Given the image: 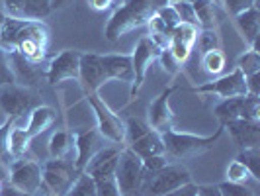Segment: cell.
<instances>
[{"label": "cell", "instance_id": "19", "mask_svg": "<svg viewBox=\"0 0 260 196\" xmlns=\"http://www.w3.org/2000/svg\"><path fill=\"white\" fill-rule=\"evenodd\" d=\"M192 8H194L198 27L202 30H217V26L227 16L225 6L219 0H194Z\"/></svg>", "mask_w": 260, "mask_h": 196}, {"label": "cell", "instance_id": "11", "mask_svg": "<svg viewBox=\"0 0 260 196\" xmlns=\"http://www.w3.org/2000/svg\"><path fill=\"white\" fill-rule=\"evenodd\" d=\"M196 94H217L219 98H235V96H245L247 92V82H245V75L235 69L233 73L229 75H223V77L215 78V80H209L204 82L200 87L192 89Z\"/></svg>", "mask_w": 260, "mask_h": 196}, {"label": "cell", "instance_id": "47", "mask_svg": "<svg viewBox=\"0 0 260 196\" xmlns=\"http://www.w3.org/2000/svg\"><path fill=\"white\" fill-rule=\"evenodd\" d=\"M147 24H149V32H151V34H169L170 36V30L165 26V22H162L156 14H153V16L149 18V22H147Z\"/></svg>", "mask_w": 260, "mask_h": 196}, {"label": "cell", "instance_id": "39", "mask_svg": "<svg viewBox=\"0 0 260 196\" xmlns=\"http://www.w3.org/2000/svg\"><path fill=\"white\" fill-rule=\"evenodd\" d=\"M141 163H143V181L147 177H151V175H155L156 171H160L167 163H169V159L165 155H155V157H147V159H141Z\"/></svg>", "mask_w": 260, "mask_h": 196}, {"label": "cell", "instance_id": "55", "mask_svg": "<svg viewBox=\"0 0 260 196\" xmlns=\"http://www.w3.org/2000/svg\"><path fill=\"white\" fill-rule=\"evenodd\" d=\"M172 2H188V4H192L194 0H169V4H172Z\"/></svg>", "mask_w": 260, "mask_h": 196}, {"label": "cell", "instance_id": "4", "mask_svg": "<svg viewBox=\"0 0 260 196\" xmlns=\"http://www.w3.org/2000/svg\"><path fill=\"white\" fill-rule=\"evenodd\" d=\"M38 106H41V98L36 89H27L18 82L0 87V110L8 118L20 120Z\"/></svg>", "mask_w": 260, "mask_h": 196}, {"label": "cell", "instance_id": "17", "mask_svg": "<svg viewBox=\"0 0 260 196\" xmlns=\"http://www.w3.org/2000/svg\"><path fill=\"white\" fill-rule=\"evenodd\" d=\"M75 137V145H77V161H75V169L78 173H82L84 167H86V163L90 161L94 153H98L100 149H102V135H100V131L96 130V128H92V130H84V131H78L73 135Z\"/></svg>", "mask_w": 260, "mask_h": 196}, {"label": "cell", "instance_id": "7", "mask_svg": "<svg viewBox=\"0 0 260 196\" xmlns=\"http://www.w3.org/2000/svg\"><path fill=\"white\" fill-rule=\"evenodd\" d=\"M86 100L90 104L92 112L96 114V120H98V128L96 130L100 131V135L116 145L125 144V126H123V120L117 116L116 112L98 96V92L88 94Z\"/></svg>", "mask_w": 260, "mask_h": 196}, {"label": "cell", "instance_id": "52", "mask_svg": "<svg viewBox=\"0 0 260 196\" xmlns=\"http://www.w3.org/2000/svg\"><path fill=\"white\" fill-rule=\"evenodd\" d=\"M198 196H221V192L217 190V186H200Z\"/></svg>", "mask_w": 260, "mask_h": 196}, {"label": "cell", "instance_id": "41", "mask_svg": "<svg viewBox=\"0 0 260 196\" xmlns=\"http://www.w3.org/2000/svg\"><path fill=\"white\" fill-rule=\"evenodd\" d=\"M223 6H225V12L237 16V14L245 12L248 8L256 6V0H223Z\"/></svg>", "mask_w": 260, "mask_h": 196}, {"label": "cell", "instance_id": "58", "mask_svg": "<svg viewBox=\"0 0 260 196\" xmlns=\"http://www.w3.org/2000/svg\"><path fill=\"white\" fill-rule=\"evenodd\" d=\"M110 2H114V0H110Z\"/></svg>", "mask_w": 260, "mask_h": 196}, {"label": "cell", "instance_id": "26", "mask_svg": "<svg viewBox=\"0 0 260 196\" xmlns=\"http://www.w3.org/2000/svg\"><path fill=\"white\" fill-rule=\"evenodd\" d=\"M73 144H75V137L67 130L53 131L51 139H49V155H51V159H63V157H67Z\"/></svg>", "mask_w": 260, "mask_h": 196}, {"label": "cell", "instance_id": "34", "mask_svg": "<svg viewBox=\"0 0 260 196\" xmlns=\"http://www.w3.org/2000/svg\"><path fill=\"white\" fill-rule=\"evenodd\" d=\"M202 67L209 75H219L223 71V67H225V55L221 53V49L204 53L202 55Z\"/></svg>", "mask_w": 260, "mask_h": 196}, {"label": "cell", "instance_id": "10", "mask_svg": "<svg viewBox=\"0 0 260 196\" xmlns=\"http://www.w3.org/2000/svg\"><path fill=\"white\" fill-rule=\"evenodd\" d=\"M8 181L14 188L36 194L41 188V165L31 159H18L10 163V177Z\"/></svg>", "mask_w": 260, "mask_h": 196}, {"label": "cell", "instance_id": "49", "mask_svg": "<svg viewBox=\"0 0 260 196\" xmlns=\"http://www.w3.org/2000/svg\"><path fill=\"white\" fill-rule=\"evenodd\" d=\"M245 82H247V92L248 94H252V96H258L260 94V73H254V75H248L245 77Z\"/></svg>", "mask_w": 260, "mask_h": 196}, {"label": "cell", "instance_id": "20", "mask_svg": "<svg viewBox=\"0 0 260 196\" xmlns=\"http://www.w3.org/2000/svg\"><path fill=\"white\" fill-rule=\"evenodd\" d=\"M235 18V26L241 32V36L245 38L250 49H256L258 51V36H260V12L256 6L248 8L245 12L237 14Z\"/></svg>", "mask_w": 260, "mask_h": 196}, {"label": "cell", "instance_id": "56", "mask_svg": "<svg viewBox=\"0 0 260 196\" xmlns=\"http://www.w3.org/2000/svg\"><path fill=\"white\" fill-rule=\"evenodd\" d=\"M4 18H6V16H4V12L0 10V27H2V22H4Z\"/></svg>", "mask_w": 260, "mask_h": 196}, {"label": "cell", "instance_id": "23", "mask_svg": "<svg viewBox=\"0 0 260 196\" xmlns=\"http://www.w3.org/2000/svg\"><path fill=\"white\" fill-rule=\"evenodd\" d=\"M27 20H22V18H12V16H6L4 22H2V27H0V49L10 55V53L16 51V45H18V36L20 32L24 30Z\"/></svg>", "mask_w": 260, "mask_h": 196}, {"label": "cell", "instance_id": "57", "mask_svg": "<svg viewBox=\"0 0 260 196\" xmlns=\"http://www.w3.org/2000/svg\"><path fill=\"white\" fill-rule=\"evenodd\" d=\"M0 190H2V183H0Z\"/></svg>", "mask_w": 260, "mask_h": 196}, {"label": "cell", "instance_id": "3", "mask_svg": "<svg viewBox=\"0 0 260 196\" xmlns=\"http://www.w3.org/2000/svg\"><path fill=\"white\" fill-rule=\"evenodd\" d=\"M188 183H192V175L182 163H167L155 175L145 179L139 196H165Z\"/></svg>", "mask_w": 260, "mask_h": 196}, {"label": "cell", "instance_id": "21", "mask_svg": "<svg viewBox=\"0 0 260 196\" xmlns=\"http://www.w3.org/2000/svg\"><path fill=\"white\" fill-rule=\"evenodd\" d=\"M102 67L108 80L116 78L123 82H133V65H131V55H100Z\"/></svg>", "mask_w": 260, "mask_h": 196}, {"label": "cell", "instance_id": "31", "mask_svg": "<svg viewBox=\"0 0 260 196\" xmlns=\"http://www.w3.org/2000/svg\"><path fill=\"white\" fill-rule=\"evenodd\" d=\"M65 196H96L94 179H92L90 175H86V173H80Z\"/></svg>", "mask_w": 260, "mask_h": 196}, {"label": "cell", "instance_id": "30", "mask_svg": "<svg viewBox=\"0 0 260 196\" xmlns=\"http://www.w3.org/2000/svg\"><path fill=\"white\" fill-rule=\"evenodd\" d=\"M237 69H239L245 77L254 75V73H260V53L256 51V49L245 51L237 59Z\"/></svg>", "mask_w": 260, "mask_h": 196}, {"label": "cell", "instance_id": "43", "mask_svg": "<svg viewBox=\"0 0 260 196\" xmlns=\"http://www.w3.org/2000/svg\"><path fill=\"white\" fill-rule=\"evenodd\" d=\"M169 51L172 53V57L182 65V63L188 61V57H190V53H192V47L186 45V43H180V41H170Z\"/></svg>", "mask_w": 260, "mask_h": 196}, {"label": "cell", "instance_id": "42", "mask_svg": "<svg viewBox=\"0 0 260 196\" xmlns=\"http://www.w3.org/2000/svg\"><path fill=\"white\" fill-rule=\"evenodd\" d=\"M172 6H174L176 14H178L180 22H186V24H194V26H198L192 4H188V2H172Z\"/></svg>", "mask_w": 260, "mask_h": 196}, {"label": "cell", "instance_id": "54", "mask_svg": "<svg viewBox=\"0 0 260 196\" xmlns=\"http://www.w3.org/2000/svg\"><path fill=\"white\" fill-rule=\"evenodd\" d=\"M151 4H153V8H160V6H165V4H169V0H151Z\"/></svg>", "mask_w": 260, "mask_h": 196}, {"label": "cell", "instance_id": "6", "mask_svg": "<svg viewBox=\"0 0 260 196\" xmlns=\"http://www.w3.org/2000/svg\"><path fill=\"white\" fill-rule=\"evenodd\" d=\"M80 175L75 169V163L63 159H51L41 167V184L49 190L51 196H65L73 183Z\"/></svg>", "mask_w": 260, "mask_h": 196}, {"label": "cell", "instance_id": "14", "mask_svg": "<svg viewBox=\"0 0 260 196\" xmlns=\"http://www.w3.org/2000/svg\"><path fill=\"white\" fill-rule=\"evenodd\" d=\"M80 55L82 53L77 51V49H65L59 55H55L49 65H47V71H45V80L49 85H59L67 78H78V63H80Z\"/></svg>", "mask_w": 260, "mask_h": 196}, {"label": "cell", "instance_id": "18", "mask_svg": "<svg viewBox=\"0 0 260 196\" xmlns=\"http://www.w3.org/2000/svg\"><path fill=\"white\" fill-rule=\"evenodd\" d=\"M123 147L114 145V147H102L98 153H94L90 161L86 163V167L82 173L90 175L92 179H100V177H110L116 175L117 159H119V151Z\"/></svg>", "mask_w": 260, "mask_h": 196}, {"label": "cell", "instance_id": "51", "mask_svg": "<svg viewBox=\"0 0 260 196\" xmlns=\"http://www.w3.org/2000/svg\"><path fill=\"white\" fill-rule=\"evenodd\" d=\"M86 2H88V6H90V8L100 10V12H102V10H108V8L112 6V2H110V0H86Z\"/></svg>", "mask_w": 260, "mask_h": 196}, {"label": "cell", "instance_id": "16", "mask_svg": "<svg viewBox=\"0 0 260 196\" xmlns=\"http://www.w3.org/2000/svg\"><path fill=\"white\" fill-rule=\"evenodd\" d=\"M223 128L229 131L239 149L260 147V120H231L223 124Z\"/></svg>", "mask_w": 260, "mask_h": 196}, {"label": "cell", "instance_id": "25", "mask_svg": "<svg viewBox=\"0 0 260 196\" xmlns=\"http://www.w3.org/2000/svg\"><path fill=\"white\" fill-rule=\"evenodd\" d=\"M29 142H31V137L26 133V130L20 128L14 122L12 130L8 133V155H10V159H14V161L26 159L27 149H29Z\"/></svg>", "mask_w": 260, "mask_h": 196}, {"label": "cell", "instance_id": "22", "mask_svg": "<svg viewBox=\"0 0 260 196\" xmlns=\"http://www.w3.org/2000/svg\"><path fill=\"white\" fill-rule=\"evenodd\" d=\"M55 120H57V114H55V110H53L51 106L41 104L29 112V120H27V126L24 130L34 139L36 135L49 130L53 124H55Z\"/></svg>", "mask_w": 260, "mask_h": 196}, {"label": "cell", "instance_id": "28", "mask_svg": "<svg viewBox=\"0 0 260 196\" xmlns=\"http://www.w3.org/2000/svg\"><path fill=\"white\" fill-rule=\"evenodd\" d=\"M51 14L49 0H26L24 4V20H38L41 22Z\"/></svg>", "mask_w": 260, "mask_h": 196}, {"label": "cell", "instance_id": "13", "mask_svg": "<svg viewBox=\"0 0 260 196\" xmlns=\"http://www.w3.org/2000/svg\"><path fill=\"white\" fill-rule=\"evenodd\" d=\"M176 92V87L172 85L169 89L160 92L155 100L149 104L147 108V124L151 130L158 131V133H165V131L174 130L172 124H174V114L170 110V96Z\"/></svg>", "mask_w": 260, "mask_h": 196}, {"label": "cell", "instance_id": "35", "mask_svg": "<svg viewBox=\"0 0 260 196\" xmlns=\"http://www.w3.org/2000/svg\"><path fill=\"white\" fill-rule=\"evenodd\" d=\"M94 184H96V196H121L116 181V175L94 179Z\"/></svg>", "mask_w": 260, "mask_h": 196}, {"label": "cell", "instance_id": "32", "mask_svg": "<svg viewBox=\"0 0 260 196\" xmlns=\"http://www.w3.org/2000/svg\"><path fill=\"white\" fill-rule=\"evenodd\" d=\"M123 126H125V145L137 142L139 137H143L145 133L151 130L149 124L143 122V120H139V118H127Z\"/></svg>", "mask_w": 260, "mask_h": 196}, {"label": "cell", "instance_id": "29", "mask_svg": "<svg viewBox=\"0 0 260 196\" xmlns=\"http://www.w3.org/2000/svg\"><path fill=\"white\" fill-rule=\"evenodd\" d=\"M198 34H200L198 26L180 22V24H176V26L172 27L170 38H172V41H180V43H186V45L192 47V45L196 43V39H198Z\"/></svg>", "mask_w": 260, "mask_h": 196}, {"label": "cell", "instance_id": "5", "mask_svg": "<svg viewBox=\"0 0 260 196\" xmlns=\"http://www.w3.org/2000/svg\"><path fill=\"white\" fill-rule=\"evenodd\" d=\"M116 181L121 196H139L143 186V163L141 159L131 151L129 147H123L119 151L116 167Z\"/></svg>", "mask_w": 260, "mask_h": 196}, {"label": "cell", "instance_id": "36", "mask_svg": "<svg viewBox=\"0 0 260 196\" xmlns=\"http://www.w3.org/2000/svg\"><path fill=\"white\" fill-rule=\"evenodd\" d=\"M248 179H252V177H250L248 169L241 163V161H237V159H235L233 163L227 167V181H229V183L247 184Z\"/></svg>", "mask_w": 260, "mask_h": 196}, {"label": "cell", "instance_id": "37", "mask_svg": "<svg viewBox=\"0 0 260 196\" xmlns=\"http://www.w3.org/2000/svg\"><path fill=\"white\" fill-rule=\"evenodd\" d=\"M217 190L221 192V196H256L254 190H250L247 184H237L229 181L217 184Z\"/></svg>", "mask_w": 260, "mask_h": 196}, {"label": "cell", "instance_id": "40", "mask_svg": "<svg viewBox=\"0 0 260 196\" xmlns=\"http://www.w3.org/2000/svg\"><path fill=\"white\" fill-rule=\"evenodd\" d=\"M155 14L165 22V26L169 27L170 32H172V27L176 26V24H180V18H178V14H176V10H174L172 4H165V6L156 8Z\"/></svg>", "mask_w": 260, "mask_h": 196}, {"label": "cell", "instance_id": "12", "mask_svg": "<svg viewBox=\"0 0 260 196\" xmlns=\"http://www.w3.org/2000/svg\"><path fill=\"white\" fill-rule=\"evenodd\" d=\"M78 80L82 92L88 96L98 92V89L108 82V77L102 67V59L98 53H82L80 55V63H78Z\"/></svg>", "mask_w": 260, "mask_h": 196}, {"label": "cell", "instance_id": "9", "mask_svg": "<svg viewBox=\"0 0 260 196\" xmlns=\"http://www.w3.org/2000/svg\"><path fill=\"white\" fill-rule=\"evenodd\" d=\"M158 53L160 51L155 47V43L149 39V36L141 38L139 43L135 45V51L131 53V65H133V82H131L129 91L131 98H135L139 94L145 82V77H147V71H149L151 63L158 57Z\"/></svg>", "mask_w": 260, "mask_h": 196}, {"label": "cell", "instance_id": "44", "mask_svg": "<svg viewBox=\"0 0 260 196\" xmlns=\"http://www.w3.org/2000/svg\"><path fill=\"white\" fill-rule=\"evenodd\" d=\"M158 59H160V63H162V69L169 73L170 77L178 75V71H180V63L172 57V53H170L169 49H162V51L158 53Z\"/></svg>", "mask_w": 260, "mask_h": 196}, {"label": "cell", "instance_id": "15", "mask_svg": "<svg viewBox=\"0 0 260 196\" xmlns=\"http://www.w3.org/2000/svg\"><path fill=\"white\" fill-rule=\"evenodd\" d=\"M10 61V69L14 73V82L27 87V89H36L41 78L45 77V71H41V63H34L27 61L26 57H22L18 51H14L8 55Z\"/></svg>", "mask_w": 260, "mask_h": 196}, {"label": "cell", "instance_id": "45", "mask_svg": "<svg viewBox=\"0 0 260 196\" xmlns=\"http://www.w3.org/2000/svg\"><path fill=\"white\" fill-rule=\"evenodd\" d=\"M12 82H14V73H12V69H10L8 55L0 49V87L12 85Z\"/></svg>", "mask_w": 260, "mask_h": 196}, {"label": "cell", "instance_id": "48", "mask_svg": "<svg viewBox=\"0 0 260 196\" xmlns=\"http://www.w3.org/2000/svg\"><path fill=\"white\" fill-rule=\"evenodd\" d=\"M198 184H194V181L188 184H184V186H180V188H176V190H172V192H169V194L165 196H198Z\"/></svg>", "mask_w": 260, "mask_h": 196}, {"label": "cell", "instance_id": "1", "mask_svg": "<svg viewBox=\"0 0 260 196\" xmlns=\"http://www.w3.org/2000/svg\"><path fill=\"white\" fill-rule=\"evenodd\" d=\"M221 133L223 126L213 135H196V133L176 130L165 131V133H160L165 157L172 159V161H184V159H192V157L202 155V153L209 151L213 145L217 144Z\"/></svg>", "mask_w": 260, "mask_h": 196}, {"label": "cell", "instance_id": "46", "mask_svg": "<svg viewBox=\"0 0 260 196\" xmlns=\"http://www.w3.org/2000/svg\"><path fill=\"white\" fill-rule=\"evenodd\" d=\"M6 12L10 14L12 18H22L24 20V4L26 0H2Z\"/></svg>", "mask_w": 260, "mask_h": 196}, {"label": "cell", "instance_id": "8", "mask_svg": "<svg viewBox=\"0 0 260 196\" xmlns=\"http://www.w3.org/2000/svg\"><path fill=\"white\" fill-rule=\"evenodd\" d=\"M215 118L223 124L231 120H260V98L252 94L245 96H235V98H225L213 108Z\"/></svg>", "mask_w": 260, "mask_h": 196}, {"label": "cell", "instance_id": "33", "mask_svg": "<svg viewBox=\"0 0 260 196\" xmlns=\"http://www.w3.org/2000/svg\"><path fill=\"white\" fill-rule=\"evenodd\" d=\"M198 49L200 53L204 55V53L208 51H215V49H221V39L217 36V30H202L200 34H198Z\"/></svg>", "mask_w": 260, "mask_h": 196}, {"label": "cell", "instance_id": "50", "mask_svg": "<svg viewBox=\"0 0 260 196\" xmlns=\"http://www.w3.org/2000/svg\"><path fill=\"white\" fill-rule=\"evenodd\" d=\"M0 196H34V194H27V192H22V190H18V188H14L12 184H4L2 186V190H0Z\"/></svg>", "mask_w": 260, "mask_h": 196}, {"label": "cell", "instance_id": "2", "mask_svg": "<svg viewBox=\"0 0 260 196\" xmlns=\"http://www.w3.org/2000/svg\"><path fill=\"white\" fill-rule=\"evenodd\" d=\"M155 14L151 0H123V4L112 14L104 27V36L108 41H117L121 36L135 27L143 26Z\"/></svg>", "mask_w": 260, "mask_h": 196}, {"label": "cell", "instance_id": "24", "mask_svg": "<svg viewBox=\"0 0 260 196\" xmlns=\"http://www.w3.org/2000/svg\"><path fill=\"white\" fill-rule=\"evenodd\" d=\"M131 151L139 159H147V157H155V155H165V149H162V139H160V133L155 130H149L143 137H139L137 142L127 145Z\"/></svg>", "mask_w": 260, "mask_h": 196}, {"label": "cell", "instance_id": "27", "mask_svg": "<svg viewBox=\"0 0 260 196\" xmlns=\"http://www.w3.org/2000/svg\"><path fill=\"white\" fill-rule=\"evenodd\" d=\"M237 161H241V163L247 167L248 173H250V177H252L254 181H260V147L241 149Z\"/></svg>", "mask_w": 260, "mask_h": 196}, {"label": "cell", "instance_id": "53", "mask_svg": "<svg viewBox=\"0 0 260 196\" xmlns=\"http://www.w3.org/2000/svg\"><path fill=\"white\" fill-rule=\"evenodd\" d=\"M75 0H49V4H51V12L53 10H63L67 6H71Z\"/></svg>", "mask_w": 260, "mask_h": 196}, {"label": "cell", "instance_id": "38", "mask_svg": "<svg viewBox=\"0 0 260 196\" xmlns=\"http://www.w3.org/2000/svg\"><path fill=\"white\" fill-rule=\"evenodd\" d=\"M14 122L12 118H6L4 124L0 126V161L4 163H10V155H8V133L12 130Z\"/></svg>", "mask_w": 260, "mask_h": 196}]
</instances>
